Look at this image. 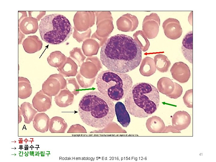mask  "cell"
<instances>
[{
    "label": "cell",
    "mask_w": 216,
    "mask_h": 162,
    "mask_svg": "<svg viewBox=\"0 0 216 162\" xmlns=\"http://www.w3.org/2000/svg\"><path fill=\"white\" fill-rule=\"evenodd\" d=\"M146 125L148 130L152 133H162L165 127L162 119L156 116L148 118Z\"/></svg>",
    "instance_id": "44dd1931"
},
{
    "label": "cell",
    "mask_w": 216,
    "mask_h": 162,
    "mask_svg": "<svg viewBox=\"0 0 216 162\" xmlns=\"http://www.w3.org/2000/svg\"><path fill=\"white\" fill-rule=\"evenodd\" d=\"M67 128V123L61 117L55 116L50 119L49 129L51 133H64Z\"/></svg>",
    "instance_id": "7402d4cb"
},
{
    "label": "cell",
    "mask_w": 216,
    "mask_h": 162,
    "mask_svg": "<svg viewBox=\"0 0 216 162\" xmlns=\"http://www.w3.org/2000/svg\"><path fill=\"white\" fill-rule=\"evenodd\" d=\"M32 89L29 80L21 76L18 78V97L22 99L29 97L32 94Z\"/></svg>",
    "instance_id": "d6986e66"
},
{
    "label": "cell",
    "mask_w": 216,
    "mask_h": 162,
    "mask_svg": "<svg viewBox=\"0 0 216 162\" xmlns=\"http://www.w3.org/2000/svg\"><path fill=\"white\" fill-rule=\"evenodd\" d=\"M192 31L188 33L184 37L182 42V51L185 58L193 63V38Z\"/></svg>",
    "instance_id": "e0dca14e"
},
{
    "label": "cell",
    "mask_w": 216,
    "mask_h": 162,
    "mask_svg": "<svg viewBox=\"0 0 216 162\" xmlns=\"http://www.w3.org/2000/svg\"><path fill=\"white\" fill-rule=\"evenodd\" d=\"M136 17L129 14H127L121 16L117 21L118 28L124 32H132L135 30L138 25Z\"/></svg>",
    "instance_id": "8fae6325"
},
{
    "label": "cell",
    "mask_w": 216,
    "mask_h": 162,
    "mask_svg": "<svg viewBox=\"0 0 216 162\" xmlns=\"http://www.w3.org/2000/svg\"><path fill=\"white\" fill-rule=\"evenodd\" d=\"M142 50L131 37L117 34L109 38L100 51L102 64L108 70L122 73L131 71L142 60Z\"/></svg>",
    "instance_id": "6da1fadb"
},
{
    "label": "cell",
    "mask_w": 216,
    "mask_h": 162,
    "mask_svg": "<svg viewBox=\"0 0 216 162\" xmlns=\"http://www.w3.org/2000/svg\"><path fill=\"white\" fill-rule=\"evenodd\" d=\"M74 100V94L65 88L61 90L54 98L56 104L60 107H65L71 105Z\"/></svg>",
    "instance_id": "ac0fdd59"
},
{
    "label": "cell",
    "mask_w": 216,
    "mask_h": 162,
    "mask_svg": "<svg viewBox=\"0 0 216 162\" xmlns=\"http://www.w3.org/2000/svg\"><path fill=\"white\" fill-rule=\"evenodd\" d=\"M66 81V85L65 88L68 90L75 95L79 93V86L75 78H67Z\"/></svg>",
    "instance_id": "f1b7e54d"
},
{
    "label": "cell",
    "mask_w": 216,
    "mask_h": 162,
    "mask_svg": "<svg viewBox=\"0 0 216 162\" xmlns=\"http://www.w3.org/2000/svg\"><path fill=\"white\" fill-rule=\"evenodd\" d=\"M19 39H18V44H21V42L22 41V40L23 38L25 37V35L23 34L22 32L20 30L19 28Z\"/></svg>",
    "instance_id": "e575fe53"
},
{
    "label": "cell",
    "mask_w": 216,
    "mask_h": 162,
    "mask_svg": "<svg viewBox=\"0 0 216 162\" xmlns=\"http://www.w3.org/2000/svg\"><path fill=\"white\" fill-rule=\"evenodd\" d=\"M193 89H190L187 91L183 99L184 103L186 106L190 108H193Z\"/></svg>",
    "instance_id": "f546056e"
},
{
    "label": "cell",
    "mask_w": 216,
    "mask_h": 162,
    "mask_svg": "<svg viewBox=\"0 0 216 162\" xmlns=\"http://www.w3.org/2000/svg\"><path fill=\"white\" fill-rule=\"evenodd\" d=\"M156 70L153 59L146 57L143 59L140 68V72L142 75L146 76H150L155 73Z\"/></svg>",
    "instance_id": "603a6c76"
},
{
    "label": "cell",
    "mask_w": 216,
    "mask_h": 162,
    "mask_svg": "<svg viewBox=\"0 0 216 162\" xmlns=\"http://www.w3.org/2000/svg\"><path fill=\"white\" fill-rule=\"evenodd\" d=\"M50 119L48 116L44 112L36 115L33 120L34 128L37 131L44 133L49 129Z\"/></svg>",
    "instance_id": "9a60e30c"
},
{
    "label": "cell",
    "mask_w": 216,
    "mask_h": 162,
    "mask_svg": "<svg viewBox=\"0 0 216 162\" xmlns=\"http://www.w3.org/2000/svg\"><path fill=\"white\" fill-rule=\"evenodd\" d=\"M78 112L86 124L100 129L112 122L115 116L113 101L96 91L88 92L82 97L79 104Z\"/></svg>",
    "instance_id": "7a4b0ae2"
},
{
    "label": "cell",
    "mask_w": 216,
    "mask_h": 162,
    "mask_svg": "<svg viewBox=\"0 0 216 162\" xmlns=\"http://www.w3.org/2000/svg\"><path fill=\"white\" fill-rule=\"evenodd\" d=\"M191 122V117L187 112L178 111L173 115L172 118V126L178 130L187 128Z\"/></svg>",
    "instance_id": "7c38bea8"
},
{
    "label": "cell",
    "mask_w": 216,
    "mask_h": 162,
    "mask_svg": "<svg viewBox=\"0 0 216 162\" xmlns=\"http://www.w3.org/2000/svg\"><path fill=\"white\" fill-rule=\"evenodd\" d=\"M155 65L158 71L162 73L168 71L171 65V62L166 56L159 54L154 58Z\"/></svg>",
    "instance_id": "d4e9b609"
},
{
    "label": "cell",
    "mask_w": 216,
    "mask_h": 162,
    "mask_svg": "<svg viewBox=\"0 0 216 162\" xmlns=\"http://www.w3.org/2000/svg\"><path fill=\"white\" fill-rule=\"evenodd\" d=\"M175 88L172 92L168 97L171 98L177 99L182 94L183 88L182 86L176 82H174Z\"/></svg>",
    "instance_id": "4dcf8cb0"
},
{
    "label": "cell",
    "mask_w": 216,
    "mask_h": 162,
    "mask_svg": "<svg viewBox=\"0 0 216 162\" xmlns=\"http://www.w3.org/2000/svg\"><path fill=\"white\" fill-rule=\"evenodd\" d=\"M52 97L45 94L41 90L35 95L32 100L33 107L39 112H45L52 106Z\"/></svg>",
    "instance_id": "30bf717a"
},
{
    "label": "cell",
    "mask_w": 216,
    "mask_h": 162,
    "mask_svg": "<svg viewBox=\"0 0 216 162\" xmlns=\"http://www.w3.org/2000/svg\"><path fill=\"white\" fill-rule=\"evenodd\" d=\"M42 40L57 45L66 41L72 34V27L64 16L57 14L46 15L41 20L38 28Z\"/></svg>",
    "instance_id": "5b68a950"
},
{
    "label": "cell",
    "mask_w": 216,
    "mask_h": 162,
    "mask_svg": "<svg viewBox=\"0 0 216 162\" xmlns=\"http://www.w3.org/2000/svg\"><path fill=\"white\" fill-rule=\"evenodd\" d=\"M124 98L128 112L139 118H145L154 113L160 103L158 89L150 83L144 82L132 86Z\"/></svg>",
    "instance_id": "3957f363"
},
{
    "label": "cell",
    "mask_w": 216,
    "mask_h": 162,
    "mask_svg": "<svg viewBox=\"0 0 216 162\" xmlns=\"http://www.w3.org/2000/svg\"><path fill=\"white\" fill-rule=\"evenodd\" d=\"M171 132L173 133H181L180 131L175 128L172 126L169 125L165 127L162 133H168Z\"/></svg>",
    "instance_id": "836d02e7"
},
{
    "label": "cell",
    "mask_w": 216,
    "mask_h": 162,
    "mask_svg": "<svg viewBox=\"0 0 216 162\" xmlns=\"http://www.w3.org/2000/svg\"><path fill=\"white\" fill-rule=\"evenodd\" d=\"M70 59L67 58L62 66L57 69L59 74L65 77L74 76L77 74V68L72 67Z\"/></svg>",
    "instance_id": "4316f807"
},
{
    "label": "cell",
    "mask_w": 216,
    "mask_h": 162,
    "mask_svg": "<svg viewBox=\"0 0 216 162\" xmlns=\"http://www.w3.org/2000/svg\"><path fill=\"white\" fill-rule=\"evenodd\" d=\"M63 76L60 74L50 75L43 83L41 90L50 96H56L66 87V81Z\"/></svg>",
    "instance_id": "8992f818"
},
{
    "label": "cell",
    "mask_w": 216,
    "mask_h": 162,
    "mask_svg": "<svg viewBox=\"0 0 216 162\" xmlns=\"http://www.w3.org/2000/svg\"><path fill=\"white\" fill-rule=\"evenodd\" d=\"M67 133H87L85 128L79 124L72 125L68 130Z\"/></svg>",
    "instance_id": "1f68e13d"
},
{
    "label": "cell",
    "mask_w": 216,
    "mask_h": 162,
    "mask_svg": "<svg viewBox=\"0 0 216 162\" xmlns=\"http://www.w3.org/2000/svg\"><path fill=\"white\" fill-rule=\"evenodd\" d=\"M170 71L172 78L181 83L187 82L190 79V72L188 65L182 62L174 63Z\"/></svg>",
    "instance_id": "9c48e42d"
},
{
    "label": "cell",
    "mask_w": 216,
    "mask_h": 162,
    "mask_svg": "<svg viewBox=\"0 0 216 162\" xmlns=\"http://www.w3.org/2000/svg\"><path fill=\"white\" fill-rule=\"evenodd\" d=\"M38 21L35 18L26 17L18 23L19 28L22 33L26 34L35 33L39 28Z\"/></svg>",
    "instance_id": "4fadbf2b"
},
{
    "label": "cell",
    "mask_w": 216,
    "mask_h": 162,
    "mask_svg": "<svg viewBox=\"0 0 216 162\" xmlns=\"http://www.w3.org/2000/svg\"><path fill=\"white\" fill-rule=\"evenodd\" d=\"M133 39L144 52L147 51L150 46V43L142 31L139 30L133 35Z\"/></svg>",
    "instance_id": "83f0119b"
},
{
    "label": "cell",
    "mask_w": 216,
    "mask_h": 162,
    "mask_svg": "<svg viewBox=\"0 0 216 162\" xmlns=\"http://www.w3.org/2000/svg\"><path fill=\"white\" fill-rule=\"evenodd\" d=\"M160 24V20L158 15L152 13L146 16L142 23V32L148 39L155 38L158 35Z\"/></svg>",
    "instance_id": "52a82bcc"
},
{
    "label": "cell",
    "mask_w": 216,
    "mask_h": 162,
    "mask_svg": "<svg viewBox=\"0 0 216 162\" xmlns=\"http://www.w3.org/2000/svg\"><path fill=\"white\" fill-rule=\"evenodd\" d=\"M96 84L99 92L112 101H116L125 98L132 86L133 81L126 73L108 70L98 74Z\"/></svg>",
    "instance_id": "277c9868"
},
{
    "label": "cell",
    "mask_w": 216,
    "mask_h": 162,
    "mask_svg": "<svg viewBox=\"0 0 216 162\" xmlns=\"http://www.w3.org/2000/svg\"><path fill=\"white\" fill-rule=\"evenodd\" d=\"M28 13L29 16L35 18L37 19L38 21H39L41 17L45 15L46 12L45 11H28Z\"/></svg>",
    "instance_id": "d6a6232c"
},
{
    "label": "cell",
    "mask_w": 216,
    "mask_h": 162,
    "mask_svg": "<svg viewBox=\"0 0 216 162\" xmlns=\"http://www.w3.org/2000/svg\"><path fill=\"white\" fill-rule=\"evenodd\" d=\"M157 88L159 92L168 96L174 89V82L168 77H162L158 82Z\"/></svg>",
    "instance_id": "cb8c5ba5"
},
{
    "label": "cell",
    "mask_w": 216,
    "mask_h": 162,
    "mask_svg": "<svg viewBox=\"0 0 216 162\" xmlns=\"http://www.w3.org/2000/svg\"><path fill=\"white\" fill-rule=\"evenodd\" d=\"M115 113L118 122L124 127L130 124V119L125 105L120 101L116 102L115 105Z\"/></svg>",
    "instance_id": "2e32d148"
},
{
    "label": "cell",
    "mask_w": 216,
    "mask_h": 162,
    "mask_svg": "<svg viewBox=\"0 0 216 162\" xmlns=\"http://www.w3.org/2000/svg\"><path fill=\"white\" fill-rule=\"evenodd\" d=\"M18 123H20L22 121V117L21 116V115L20 113V112L18 111Z\"/></svg>",
    "instance_id": "d590c367"
},
{
    "label": "cell",
    "mask_w": 216,
    "mask_h": 162,
    "mask_svg": "<svg viewBox=\"0 0 216 162\" xmlns=\"http://www.w3.org/2000/svg\"><path fill=\"white\" fill-rule=\"evenodd\" d=\"M22 45L26 52L33 53L41 50L43 43L37 36L34 35L28 36L23 40Z\"/></svg>",
    "instance_id": "5bb4252c"
},
{
    "label": "cell",
    "mask_w": 216,
    "mask_h": 162,
    "mask_svg": "<svg viewBox=\"0 0 216 162\" xmlns=\"http://www.w3.org/2000/svg\"><path fill=\"white\" fill-rule=\"evenodd\" d=\"M18 111L23 116L24 122L27 124H30L33 121L38 112L31 104L26 102L21 104L20 107L18 106Z\"/></svg>",
    "instance_id": "ffe728a7"
},
{
    "label": "cell",
    "mask_w": 216,
    "mask_h": 162,
    "mask_svg": "<svg viewBox=\"0 0 216 162\" xmlns=\"http://www.w3.org/2000/svg\"><path fill=\"white\" fill-rule=\"evenodd\" d=\"M162 27L165 35L172 40H176L181 36L182 30L179 21L173 18H169L163 22Z\"/></svg>",
    "instance_id": "ba28073f"
},
{
    "label": "cell",
    "mask_w": 216,
    "mask_h": 162,
    "mask_svg": "<svg viewBox=\"0 0 216 162\" xmlns=\"http://www.w3.org/2000/svg\"><path fill=\"white\" fill-rule=\"evenodd\" d=\"M65 56L59 51L51 52L47 58L49 64L52 66L59 68L66 60Z\"/></svg>",
    "instance_id": "484cf974"
}]
</instances>
